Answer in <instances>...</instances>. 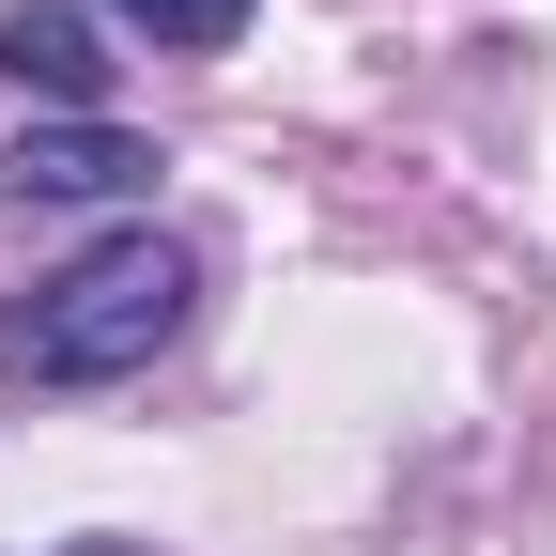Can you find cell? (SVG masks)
Listing matches in <instances>:
<instances>
[{
	"instance_id": "cell-4",
	"label": "cell",
	"mask_w": 556,
	"mask_h": 556,
	"mask_svg": "<svg viewBox=\"0 0 556 556\" xmlns=\"http://www.w3.org/2000/svg\"><path fill=\"white\" fill-rule=\"evenodd\" d=\"M124 31H155V47H232L248 31V0H109Z\"/></svg>"
},
{
	"instance_id": "cell-3",
	"label": "cell",
	"mask_w": 556,
	"mask_h": 556,
	"mask_svg": "<svg viewBox=\"0 0 556 556\" xmlns=\"http://www.w3.org/2000/svg\"><path fill=\"white\" fill-rule=\"evenodd\" d=\"M0 78L47 93V109H109V47H93L78 0H16V16H0Z\"/></svg>"
},
{
	"instance_id": "cell-2",
	"label": "cell",
	"mask_w": 556,
	"mask_h": 556,
	"mask_svg": "<svg viewBox=\"0 0 556 556\" xmlns=\"http://www.w3.org/2000/svg\"><path fill=\"white\" fill-rule=\"evenodd\" d=\"M16 186L31 201H124V186H155V139H124L109 109H47L16 139Z\"/></svg>"
},
{
	"instance_id": "cell-1",
	"label": "cell",
	"mask_w": 556,
	"mask_h": 556,
	"mask_svg": "<svg viewBox=\"0 0 556 556\" xmlns=\"http://www.w3.org/2000/svg\"><path fill=\"white\" fill-rule=\"evenodd\" d=\"M186 294H201V263L170 232H109L93 263H62L47 294L0 309V387H124V371H155L186 340Z\"/></svg>"
}]
</instances>
